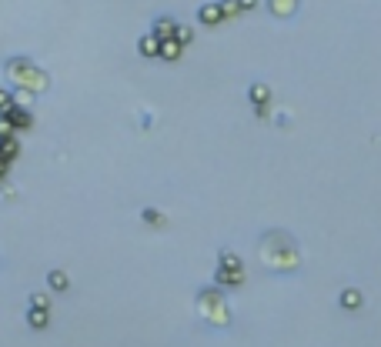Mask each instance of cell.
I'll use <instances>...</instances> for the list:
<instances>
[{
  "mask_svg": "<svg viewBox=\"0 0 381 347\" xmlns=\"http://www.w3.org/2000/svg\"><path fill=\"white\" fill-rule=\"evenodd\" d=\"M7 174H11V164H7V160H0V184L7 180Z\"/></svg>",
  "mask_w": 381,
  "mask_h": 347,
  "instance_id": "44dd1931",
  "label": "cell"
},
{
  "mask_svg": "<svg viewBox=\"0 0 381 347\" xmlns=\"http://www.w3.org/2000/svg\"><path fill=\"white\" fill-rule=\"evenodd\" d=\"M181 51H184V44H178V40L171 37V40H161V53H157V57H164V61H178Z\"/></svg>",
  "mask_w": 381,
  "mask_h": 347,
  "instance_id": "30bf717a",
  "label": "cell"
},
{
  "mask_svg": "<svg viewBox=\"0 0 381 347\" xmlns=\"http://www.w3.org/2000/svg\"><path fill=\"white\" fill-rule=\"evenodd\" d=\"M20 157V141L17 137H0V160H17Z\"/></svg>",
  "mask_w": 381,
  "mask_h": 347,
  "instance_id": "52a82bcc",
  "label": "cell"
},
{
  "mask_svg": "<svg viewBox=\"0 0 381 347\" xmlns=\"http://www.w3.org/2000/svg\"><path fill=\"white\" fill-rule=\"evenodd\" d=\"M198 310H201L204 321H211V324H228L231 321L228 304H224V297L217 294V291H201V294H198Z\"/></svg>",
  "mask_w": 381,
  "mask_h": 347,
  "instance_id": "3957f363",
  "label": "cell"
},
{
  "mask_svg": "<svg viewBox=\"0 0 381 347\" xmlns=\"http://www.w3.org/2000/svg\"><path fill=\"white\" fill-rule=\"evenodd\" d=\"M267 7L274 17H291V13H298V0H267Z\"/></svg>",
  "mask_w": 381,
  "mask_h": 347,
  "instance_id": "9c48e42d",
  "label": "cell"
},
{
  "mask_svg": "<svg viewBox=\"0 0 381 347\" xmlns=\"http://www.w3.org/2000/svg\"><path fill=\"white\" fill-rule=\"evenodd\" d=\"M0 117H7V124L13 127V134H17V130H30V127H34V114L24 111V107H11L7 114H0Z\"/></svg>",
  "mask_w": 381,
  "mask_h": 347,
  "instance_id": "277c9868",
  "label": "cell"
},
{
  "mask_svg": "<svg viewBox=\"0 0 381 347\" xmlns=\"http://www.w3.org/2000/svg\"><path fill=\"white\" fill-rule=\"evenodd\" d=\"M27 324L34 327V331H44L47 324H51V310H37V308H27Z\"/></svg>",
  "mask_w": 381,
  "mask_h": 347,
  "instance_id": "ba28073f",
  "label": "cell"
},
{
  "mask_svg": "<svg viewBox=\"0 0 381 347\" xmlns=\"http://www.w3.org/2000/svg\"><path fill=\"white\" fill-rule=\"evenodd\" d=\"M174 30H178V20H174V17H157L154 27H151V34L157 40H171L174 37Z\"/></svg>",
  "mask_w": 381,
  "mask_h": 347,
  "instance_id": "5b68a950",
  "label": "cell"
},
{
  "mask_svg": "<svg viewBox=\"0 0 381 347\" xmlns=\"http://www.w3.org/2000/svg\"><path fill=\"white\" fill-rule=\"evenodd\" d=\"M217 7H221V13H224V17H238V0H221Z\"/></svg>",
  "mask_w": 381,
  "mask_h": 347,
  "instance_id": "ffe728a7",
  "label": "cell"
},
{
  "mask_svg": "<svg viewBox=\"0 0 381 347\" xmlns=\"http://www.w3.org/2000/svg\"><path fill=\"white\" fill-rule=\"evenodd\" d=\"M251 101L254 103H267V101H271V90H267L265 84H254V87H251Z\"/></svg>",
  "mask_w": 381,
  "mask_h": 347,
  "instance_id": "e0dca14e",
  "label": "cell"
},
{
  "mask_svg": "<svg viewBox=\"0 0 381 347\" xmlns=\"http://www.w3.org/2000/svg\"><path fill=\"white\" fill-rule=\"evenodd\" d=\"M27 308H37V310H51V294H44V291H34V294L27 297Z\"/></svg>",
  "mask_w": 381,
  "mask_h": 347,
  "instance_id": "4fadbf2b",
  "label": "cell"
},
{
  "mask_svg": "<svg viewBox=\"0 0 381 347\" xmlns=\"http://www.w3.org/2000/svg\"><path fill=\"white\" fill-rule=\"evenodd\" d=\"M13 107V90H7V87H0V114H7Z\"/></svg>",
  "mask_w": 381,
  "mask_h": 347,
  "instance_id": "d6986e66",
  "label": "cell"
},
{
  "mask_svg": "<svg viewBox=\"0 0 381 347\" xmlns=\"http://www.w3.org/2000/svg\"><path fill=\"white\" fill-rule=\"evenodd\" d=\"M140 217L147 220V224H154V227H164V224H167V220H164V214H161V210H154V207H147V210H144Z\"/></svg>",
  "mask_w": 381,
  "mask_h": 347,
  "instance_id": "2e32d148",
  "label": "cell"
},
{
  "mask_svg": "<svg viewBox=\"0 0 381 347\" xmlns=\"http://www.w3.org/2000/svg\"><path fill=\"white\" fill-rule=\"evenodd\" d=\"M261 260H265L267 267H278V270H291L298 267V247L288 234H265V241H261Z\"/></svg>",
  "mask_w": 381,
  "mask_h": 347,
  "instance_id": "7a4b0ae2",
  "label": "cell"
},
{
  "mask_svg": "<svg viewBox=\"0 0 381 347\" xmlns=\"http://www.w3.org/2000/svg\"><path fill=\"white\" fill-rule=\"evenodd\" d=\"M254 4L258 0H238V11H254Z\"/></svg>",
  "mask_w": 381,
  "mask_h": 347,
  "instance_id": "7402d4cb",
  "label": "cell"
},
{
  "mask_svg": "<svg viewBox=\"0 0 381 347\" xmlns=\"http://www.w3.org/2000/svg\"><path fill=\"white\" fill-rule=\"evenodd\" d=\"M221 17H224V13H221L217 4H204L201 11H198V20H201V24H217Z\"/></svg>",
  "mask_w": 381,
  "mask_h": 347,
  "instance_id": "8fae6325",
  "label": "cell"
},
{
  "mask_svg": "<svg viewBox=\"0 0 381 347\" xmlns=\"http://www.w3.org/2000/svg\"><path fill=\"white\" fill-rule=\"evenodd\" d=\"M341 304L348 310H355V308H361V291H355V287H348V291H344L341 294Z\"/></svg>",
  "mask_w": 381,
  "mask_h": 347,
  "instance_id": "9a60e30c",
  "label": "cell"
},
{
  "mask_svg": "<svg viewBox=\"0 0 381 347\" xmlns=\"http://www.w3.org/2000/svg\"><path fill=\"white\" fill-rule=\"evenodd\" d=\"M47 291H54V294L71 291V277H67V270H47Z\"/></svg>",
  "mask_w": 381,
  "mask_h": 347,
  "instance_id": "8992f818",
  "label": "cell"
},
{
  "mask_svg": "<svg viewBox=\"0 0 381 347\" xmlns=\"http://www.w3.org/2000/svg\"><path fill=\"white\" fill-rule=\"evenodd\" d=\"M4 77L13 84V90H30V94H44V90H51V74H47L37 61L20 57V53L4 61Z\"/></svg>",
  "mask_w": 381,
  "mask_h": 347,
  "instance_id": "6da1fadb",
  "label": "cell"
},
{
  "mask_svg": "<svg viewBox=\"0 0 381 347\" xmlns=\"http://www.w3.org/2000/svg\"><path fill=\"white\" fill-rule=\"evenodd\" d=\"M174 40H178V44H190V40H194V30H190L188 24H178V30H174Z\"/></svg>",
  "mask_w": 381,
  "mask_h": 347,
  "instance_id": "ac0fdd59",
  "label": "cell"
},
{
  "mask_svg": "<svg viewBox=\"0 0 381 347\" xmlns=\"http://www.w3.org/2000/svg\"><path fill=\"white\" fill-rule=\"evenodd\" d=\"M37 101V94H30V90H13V107H24L30 111V103Z\"/></svg>",
  "mask_w": 381,
  "mask_h": 347,
  "instance_id": "5bb4252c",
  "label": "cell"
},
{
  "mask_svg": "<svg viewBox=\"0 0 381 347\" xmlns=\"http://www.w3.org/2000/svg\"><path fill=\"white\" fill-rule=\"evenodd\" d=\"M138 51L144 53V57H157V53H161V40L154 37V34H147V37H140Z\"/></svg>",
  "mask_w": 381,
  "mask_h": 347,
  "instance_id": "7c38bea8",
  "label": "cell"
}]
</instances>
